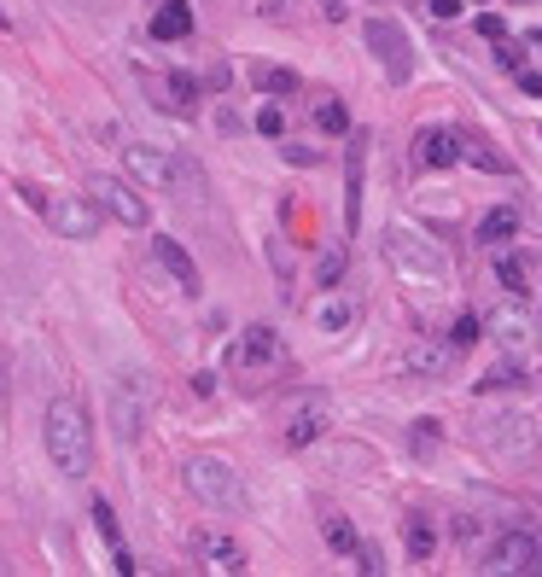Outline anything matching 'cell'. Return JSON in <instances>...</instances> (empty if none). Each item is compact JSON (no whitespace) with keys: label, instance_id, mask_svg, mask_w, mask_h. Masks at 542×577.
Returning <instances> with one entry per match:
<instances>
[{"label":"cell","instance_id":"cell-9","mask_svg":"<svg viewBox=\"0 0 542 577\" xmlns=\"http://www.w3.org/2000/svg\"><path fill=\"white\" fill-rule=\"evenodd\" d=\"M368 47L379 53V65H385V76H391L397 88L414 76V47H408V35L397 18H368Z\"/></svg>","mask_w":542,"mask_h":577},{"label":"cell","instance_id":"cell-30","mask_svg":"<svg viewBox=\"0 0 542 577\" xmlns=\"http://www.w3.org/2000/svg\"><path fill=\"white\" fill-rule=\"evenodd\" d=\"M414 455H432V449H438V420H414Z\"/></svg>","mask_w":542,"mask_h":577},{"label":"cell","instance_id":"cell-15","mask_svg":"<svg viewBox=\"0 0 542 577\" xmlns=\"http://www.w3.org/2000/svg\"><path fill=\"white\" fill-rule=\"evenodd\" d=\"M152 263H158V269L170 274L175 286H187V292H193V286H199V263H193V251H187V245H181V239L158 234V239H152Z\"/></svg>","mask_w":542,"mask_h":577},{"label":"cell","instance_id":"cell-14","mask_svg":"<svg viewBox=\"0 0 542 577\" xmlns=\"http://www.w3.org/2000/svg\"><path fill=\"white\" fill-rule=\"evenodd\" d=\"M414 164H426V170H449V164H461V135L443 129V123L420 129V135H414Z\"/></svg>","mask_w":542,"mask_h":577},{"label":"cell","instance_id":"cell-29","mask_svg":"<svg viewBox=\"0 0 542 577\" xmlns=\"http://www.w3.org/2000/svg\"><path fill=\"white\" fill-rule=\"evenodd\" d=\"M513 385H525V374H513L508 362H502V368H490V379H478V391H513Z\"/></svg>","mask_w":542,"mask_h":577},{"label":"cell","instance_id":"cell-18","mask_svg":"<svg viewBox=\"0 0 542 577\" xmlns=\"http://www.w3.org/2000/svg\"><path fill=\"white\" fill-rule=\"evenodd\" d=\"M403 543H408V560H420V566L438 554V531H432L426 513H408V519H403Z\"/></svg>","mask_w":542,"mask_h":577},{"label":"cell","instance_id":"cell-43","mask_svg":"<svg viewBox=\"0 0 542 577\" xmlns=\"http://www.w3.org/2000/svg\"><path fill=\"white\" fill-rule=\"evenodd\" d=\"M478 6H490V0H478Z\"/></svg>","mask_w":542,"mask_h":577},{"label":"cell","instance_id":"cell-41","mask_svg":"<svg viewBox=\"0 0 542 577\" xmlns=\"http://www.w3.org/2000/svg\"><path fill=\"white\" fill-rule=\"evenodd\" d=\"M0 397H6V379H0Z\"/></svg>","mask_w":542,"mask_h":577},{"label":"cell","instance_id":"cell-6","mask_svg":"<svg viewBox=\"0 0 542 577\" xmlns=\"http://www.w3.org/2000/svg\"><path fill=\"white\" fill-rule=\"evenodd\" d=\"M123 170L135 175V187H152V193H181L187 181V164L170 158L164 146H123Z\"/></svg>","mask_w":542,"mask_h":577},{"label":"cell","instance_id":"cell-19","mask_svg":"<svg viewBox=\"0 0 542 577\" xmlns=\"http://www.w3.org/2000/svg\"><path fill=\"white\" fill-rule=\"evenodd\" d=\"M152 35H158V41H181V35H193V6H181V0L158 6V12H152Z\"/></svg>","mask_w":542,"mask_h":577},{"label":"cell","instance_id":"cell-27","mask_svg":"<svg viewBox=\"0 0 542 577\" xmlns=\"http://www.w3.org/2000/svg\"><path fill=\"white\" fill-rule=\"evenodd\" d=\"M484 327H490L484 315H461V321H455V333H449V344H455V350H473V344L484 339Z\"/></svg>","mask_w":542,"mask_h":577},{"label":"cell","instance_id":"cell-40","mask_svg":"<svg viewBox=\"0 0 542 577\" xmlns=\"http://www.w3.org/2000/svg\"><path fill=\"white\" fill-rule=\"evenodd\" d=\"M356 572H385V566H379V554H373V548H356Z\"/></svg>","mask_w":542,"mask_h":577},{"label":"cell","instance_id":"cell-24","mask_svg":"<svg viewBox=\"0 0 542 577\" xmlns=\"http://www.w3.org/2000/svg\"><path fill=\"white\" fill-rule=\"evenodd\" d=\"M315 123H321L327 135H350V111H344V100H321L315 105Z\"/></svg>","mask_w":542,"mask_h":577},{"label":"cell","instance_id":"cell-11","mask_svg":"<svg viewBox=\"0 0 542 577\" xmlns=\"http://www.w3.org/2000/svg\"><path fill=\"white\" fill-rule=\"evenodd\" d=\"M537 560H542V543H537V531H525V525H513V531H502V537L490 543V554H484V572H490V577L531 572Z\"/></svg>","mask_w":542,"mask_h":577},{"label":"cell","instance_id":"cell-36","mask_svg":"<svg viewBox=\"0 0 542 577\" xmlns=\"http://www.w3.org/2000/svg\"><path fill=\"white\" fill-rule=\"evenodd\" d=\"M478 35H490V41H508V24H502L496 12H484V18H478Z\"/></svg>","mask_w":542,"mask_h":577},{"label":"cell","instance_id":"cell-13","mask_svg":"<svg viewBox=\"0 0 542 577\" xmlns=\"http://www.w3.org/2000/svg\"><path fill=\"white\" fill-rule=\"evenodd\" d=\"M362 175H368V135H350L344 146V228H362Z\"/></svg>","mask_w":542,"mask_h":577},{"label":"cell","instance_id":"cell-25","mask_svg":"<svg viewBox=\"0 0 542 577\" xmlns=\"http://www.w3.org/2000/svg\"><path fill=\"white\" fill-rule=\"evenodd\" d=\"M490 327H496V339L525 344V315H519V309H496V315H490Z\"/></svg>","mask_w":542,"mask_h":577},{"label":"cell","instance_id":"cell-38","mask_svg":"<svg viewBox=\"0 0 542 577\" xmlns=\"http://www.w3.org/2000/svg\"><path fill=\"white\" fill-rule=\"evenodd\" d=\"M426 6H432V18H438V24H449V18L461 12V0H426Z\"/></svg>","mask_w":542,"mask_h":577},{"label":"cell","instance_id":"cell-5","mask_svg":"<svg viewBox=\"0 0 542 577\" xmlns=\"http://www.w3.org/2000/svg\"><path fill=\"white\" fill-rule=\"evenodd\" d=\"M478 438H484V449H490L502 467H531V461H537V426H531L525 414H490Z\"/></svg>","mask_w":542,"mask_h":577},{"label":"cell","instance_id":"cell-10","mask_svg":"<svg viewBox=\"0 0 542 577\" xmlns=\"http://www.w3.org/2000/svg\"><path fill=\"white\" fill-rule=\"evenodd\" d=\"M88 193L100 199L105 216H117L123 228H146V199L135 193V175H88Z\"/></svg>","mask_w":542,"mask_h":577},{"label":"cell","instance_id":"cell-21","mask_svg":"<svg viewBox=\"0 0 542 577\" xmlns=\"http://www.w3.org/2000/svg\"><path fill=\"white\" fill-rule=\"evenodd\" d=\"M321 537H327V548H333V554H356V525H350V519H344V513H327V519H321Z\"/></svg>","mask_w":542,"mask_h":577},{"label":"cell","instance_id":"cell-16","mask_svg":"<svg viewBox=\"0 0 542 577\" xmlns=\"http://www.w3.org/2000/svg\"><path fill=\"white\" fill-rule=\"evenodd\" d=\"M193 548H199L204 560H210V572H245V548L234 543V537H222V531H199L193 537Z\"/></svg>","mask_w":542,"mask_h":577},{"label":"cell","instance_id":"cell-8","mask_svg":"<svg viewBox=\"0 0 542 577\" xmlns=\"http://www.w3.org/2000/svg\"><path fill=\"white\" fill-rule=\"evenodd\" d=\"M41 210H47V222H53L59 239H94L100 234V216H105L94 193H59V199H47Z\"/></svg>","mask_w":542,"mask_h":577},{"label":"cell","instance_id":"cell-28","mask_svg":"<svg viewBox=\"0 0 542 577\" xmlns=\"http://www.w3.org/2000/svg\"><path fill=\"white\" fill-rule=\"evenodd\" d=\"M496 280H502L508 292H519V298H525V263H519V257H496Z\"/></svg>","mask_w":542,"mask_h":577},{"label":"cell","instance_id":"cell-39","mask_svg":"<svg viewBox=\"0 0 542 577\" xmlns=\"http://www.w3.org/2000/svg\"><path fill=\"white\" fill-rule=\"evenodd\" d=\"M519 88H525L531 100H542V70H519Z\"/></svg>","mask_w":542,"mask_h":577},{"label":"cell","instance_id":"cell-32","mask_svg":"<svg viewBox=\"0 0 542 577\" xmlns=\"http://www.w3.org/2000/svg\"><path fill=\"white\" fill-rule=\"evenodd\" d=\"M339 280H344V251L333 245V251L321 257V286H339Z\"/></svg>","mask_w":542,"mask_h":577},{"label":"cell","instance_id":"cell-7","mask_svg":"<svg viewBox=\"0 0 542 577\" xmlns=\"http://www.w3.org/2000/svg\"><path fill=\"white\" fill-rule=\"evenodd\" d=\"M327 426H333V403H327L321 391H298V397L286 403V414H280V438H286V449H309Z\"/></svg>","mask_w":542,"mask_h":577},{"label":"cell","instance_id":"cell-42","mask_svg":"<svg viewBox=\"0 0 542 577\" xmlns=\"http://www.w3.org/2000/svg\"><path fill=\"white\" fill-rule=\"evenodd\" d=\"M531 572H542V560H537V566H531Z\"/></svg>","mask_w":542,"mask_h":577},{"label":"cell","instance_id":"cell-22","mask_svg":"<svg viewBox=\"0 0 542 577\" xmlns=\"http://www.w3.org/2000/svg\"><path fill=\"white\" fill-rule=\"evenodd\" d=\"M257 88L274 94V100H280V94H298V70L292 65H257Z\"/></svg>","mask_w":542,"mask_h":577},{"label":"cell","instance_id":"cell-31","mask_svg":"<svg viewBox=\"0 0 542 577\" xmlns=\"http://www.w3.org/2000/svg\"><path fill=\"white\" fill-rule=\"evenodd\" d=\"M257 135H269V140L286 135V117H280V105H263V111H257Z\"/></svg>","mask_w":542,"mask_h":577},{"label":"cell","instance_id":"cell-33","mask_svg":"<svg viewBox=\"0 0 542 577\" xmlns=\"http://www.w3.org/2000/svg\"><path fill=\"white\" fill-rule=\"evenodd\" d=\"M94 525H100V537L111 548H123V537H117V519H111V508H105V502H94Z\"/></svg>","mask_w":542,"mask_h":577},{"label":"cell","instance_id":"cell-44","mask_svg":"<svg viewBox=\"0 0 542 577\" xmlns=\"http://www.w3.org/2000/svg\"><path fill=\"white\" fill-rule=\"evenodd\" d=\"M0 24H6V12H0Z\"/></svg>","mask_w":542,"mask_h":577},{"label":"cell","instance_id":"cell-1","mask_svg":"<svg viewBox=\"0 0 542 577\" xmlns=\"http://www.w3.org/2000/svg\"><path fill=\"white\" fill-rule=\"evenodd\" d=\"M379 251H385V263L403 274L408 286H426V292H449V251H443L438 239H426L420 228H408V222H391L385 234H379Z\"/></svg>","mask_w":542,"mask_h":577},{"label":"cell","instance_id":"cell-45","mask_svg":"<svg viewBox=\"0 0 542 577\" xmlns=\"http://www.w3.org/2000/svg\"><path fill=\"white\" fill-rule=\"evenodd\" d=\"M537 41H542V35H537Z\"/></svg>","mask_w":542,"mask_h":577},{"label":"cell","instance_id":"cell-2","mask_svg":"<svg viewBox=\"0 0 542 577\" xmlns=\"http://www.w3.org/2000/svg\"><path fill=\"white\" fill-rule=\"evenodd\" d=\"M41 438H47V455H53V473H65V478L94 473V426H88V408L76 397H59L47 408Z\"/></svg>","mask_w":542,"mask_h":577},{"label":"cell","instance_id":"cell-35","mask_svg":"<svg viewBox=\"0 0 542 577\" xmlns=\"http://www.w3.org/2000/svg\"><path fill=\"white\" fill-rule=\"evenodd\" d=\"M280 158H286V164H321V152H315V146H280Z\"/></svg>","mask_w":542,"mask_h":577},{"label":"cell","instance_id":"cell-4","mask_svg":"<svg viewBox=\"0 0 542 577\" xmlns=\"http://www.w3.org/2000/svg\"><path fill=\"white\" fill-rule=\"evenodd\" d=\"M105 414H111V438L117 443H140L146 414H152V385L140 374H117L111 379V397H105Z\"/></svg>","mask_w":542,"mask_h":577},{"label":"cell","instance_id":"cell-23","mask_svg":"<svg viewBox=\"0 0 542 577\" xmlns=\"http://www.w3.org/2000/svg\"><path fill=\"white\" fill-rule=\"evenodd\" d=\"M315 321H321V333H344V327L356 321V304H350V298H327V304L315 309Z\"/></svg>","mask_w":542,"mask_h":577},{"label":"cell","instance_id":"cell-17","mask_svg":"<svg viewBox=\"0 0 542 577\" xmlns=\"http://www.w3.org/2000/svg\"><path fill=\"white\" fill-rule=\"evenodd\" d=\"M513 234H519V210H513V204L484 210V216H478V228H473L478 245H502V239H513Z\"/></svg>","mask_w":542,"mask_h":577},{"label":"cell","instance_id":"cell-34","mask_svg":"<svg viewBox=\"0 0 542 577\" xmlns=\"http://www.w3.org/2000/svg\"><path fill=\"white\" fill-rule=\"evenodd\" d=\"M496 65H502V70H513V76H519V70H525V53H519L513 41H496Z\"/></svg>","mask_w":542,"mask_h":577},{"label":"cell","instance_id":"cell-20","mask_svg":"<svg viewBox=\"0 0 542 577\" xmlns=\"http://www.w3.org/2000/svg\"><path fill=\"white\" fill-rule=\"evenodd\" d=\"M461 164H478V170H490V175H508V152H496L490 140H461Z\"/></svg>","mask_w":542,"mask_h":577},{"label":"cell","instance_id":"cell-12","mask_svg":"<svg viewBox=\"0 0 542 577\" xmlns=\"http://www.w3.org/2000/svg\"><path fill=\"white\" fill-rule=\"evenodd\" d=\"M280 333L274 327H245L239 333V344L228 350V362H234L239 374H269V368H280Z\"/></svg>","mask_w":542,"mask_h":577},{"label":"cell","instance_id":"cell-26","mask_svg":"<svg viewBox=\"0 0 542 577\" xmlns=\"http://www.w3.org/2000/svg\"><path fill=\"white\" fill-rule=\"evenodd\" d=\"M443 362H449V350H438V344H414V350H408V368H414V374H438Z\"/></svg>","mask_w":542,"mask_h":577},{"label":"cell","instance_id":"cell-3","mask_svg":"<svg viewBox=\"0 0 542 577\" xmlns=\"http://www.w3.org/2000/svg\"><path fill=\"white\" fill-rule=\"evenodd\" d=\"M181 484L199 496L204 508L216 513H245L251 508V490H245V478L222 461V455H187V467H181Z\"/></svg>","mask_w":542,"mask_h":577},{"label":"cell","instance_id":"cell-37","mask_svg":"<svg viewBox=\"0 0 542 577\" xmlns=\"http://www.w3.org/2000/svg\"><path fill=\"white\" fill-rule=\"evenodd\" d=\"M170 94H175V105H187L193 94H199V82H187V76H170Z\"/></svg>","mask_w":542,"mask_h":577}]
</instances>
